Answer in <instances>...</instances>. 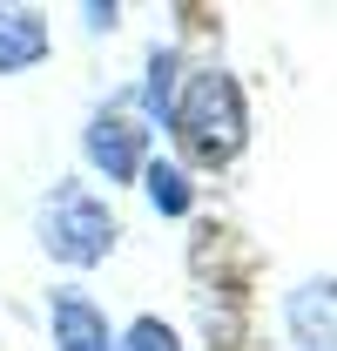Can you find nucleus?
<instances>
[{"label":"nucleus","instance_id":"obj_1","mask_svg":"<svg viewBox=\"0 0 337 351\" xmlns=\"http://www.w3.org/2000/svg\"><path fill=\"white\" fill-rule=\"evenodd\" d=\"M168 129L189 149V162H203V169L229 162L243 149V95H236V82L203 68L196 82L182 88V101H168Z\"/></svg>","mask_w":337,"mask_h":351},{"label":"nucleus","instance_id":"obj_2","mask_svg":"<svg viewBox=\"0 0 337 351\" xmlns=\"http://www.w3.org/2000/svg\"><path fill=\"white\" fill-rule=\"evenodd\" d=\"M41 243L61 263H95V257H108V243H115V217H108L88 189L61 182L54 203L41 210Z\"/></svg>","mask_w":337,"mask_h":351},{"label":"nucleus","instance_id":"obj_3","mask_svg":"<svg viewBox=\"0 0 337 351\" xmlns=\"http://www.w3.org/2000/svg\"><path fill=\"white\" fill-rule=\"evenodd\" d=\"M142 149H149V135H142V122H128V115H101L88 129V156H95V169H108V182H128V176L142 169Z\"/></svg>","mask_w":337,"mask_h":351},{"label":"nucleus","instance_id":"obj_4","mask_svg":"<svg viewBox=\"0 0 337 351\" xmlns=\"http://www.w3.org/2000/svg\"><path fill=\"white\" fill-rule=\"evenodd\" d=\"M54 345L61 351H115V338H108V317L88 304V298L61 291L54 298Z\"/></svg>","mask_w":337,"mask_h":351},{"label":"nucleus","instance_id":"obj_5","mask_svg":"<svg viewBox=\"0 0 337 351\" xmlns=\"http://www.w3.org/2000/svg\"><path fill=\"white\" fill-rule=\"evenodd\" d=\"M290 331L310 351H337V284H310L290 298Z\"/></svg>","mask_w":337,"mask_h":351},{"label":"nucleus","instance_id":"obj_6","mask_svg":"<svg viewBox=\"0 0 337 351\" xmlns=\"http://www.w3.org/2000/svg\"><path fill=\"white\" fill-rule=\"evenodd\" d=\"M47 54V21L34 7H0V68H34Z\"/></svg>","mask_w":337,"mask_h":351},{"label":"nucleus","instance_id":"obj_7","mask_svg":"<svg viewBox=\"0 0 337 351\" xmlns=\"http://www.w3.org/2000/svg\"><path fill=\"white\" fill-rule=\"evenodd\" d=\"M149 196H155V210L182 217V210H189V176L168 169V162H155V169H149Z\"/></svg>","mask_w":337,"mask_h":351},{"label":"nucleus","instance_id":"obj_8","mask_svg":"<svg viewBox=\"0 0 337 351\" xmlns=\"http://www.w3.org/2000/svg\"><path fill=\"white\" fill-rule=\"evenodd\" d=\"M128 351H182V345H175V331H168V324H155V317H142V324L128 331Z\"/></svg>","mask_w":337,"mask_h":351}]
</instances>
